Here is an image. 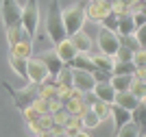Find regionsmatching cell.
Wrapping results in <instances>:
<instances>
[{
	"mask_svg": "<svg viewBox=\"0 0 146 137\" xmlns=\"http://www.w3.org/2000/svg\"><path fill=\"white\" fill-rule=\"evenodd\" d=\"M92 63L96 66V70H105V72H111V66H113V57L109 54H103V52H94L90 54Z\"/></svg>",
	"mask_w": 146,
	"mask_h": 137,
	"instance_id": "obj_18",
	"label": "cell"
},
{
	"mask_svg": "<svg viewBox=\"0 0 146 137\" xmlns=\"http://www.w3.org/2000/svg\"><path fill=\"white\" fill-rule=\"evenodd\" d=\"M137 68L131 63V61H113L111 66V74H133Z\"/></svg>",
	"mask_w": 146,
	"mask_h": 137,
	"instance_id": "obj_26",
	"label": "cell"
},
{
	"mask_svg": "<svg viewBox=\"0 0 146 137\" xmlns=\"http://www.w3.org/2000/svg\"><path fill=\"white\" fill-rule=\"evenodd\" d=\"M70 42H72V46H74V50L76 52H92V37L87 35L85 30H76L74 35H70L68 37Z\"/></svg>",
	"mask_w": 146,
	"mask_h": 137,
	"instance_id": "obj_12",
	"label": "cell"
},
{
	"mask_svg": "<svg viewBox=\"0 0 146 137\" xmlns=\"http://www.w3.org/2000/svg\"><path fill=\"white\" fill-rule=\"evenodd\" d=\"M46 33L52 44H59L66 39V28H63V18H61V2L59 0H50L48 15H46Z\"/></svg>",
	"mask_w": 146,
	"mask_h": 137,
	"instance_id": "obj_1",
	"label": "cell"
},
{
	"mask_svg": "<svg viewBox=\"0 0 146 137\" xmlns=\"http://www.w3.org/2000/svg\"><path fill=\"white\" fill-rule=\"evenodd\" d=\"M118 42H120V46L129 48V50H140V44H137V39H135L133 35H118Z\"/></svg>",
	"mask_w": 146,
	"mask_h": 137,
	"instance_id": "obj_28",
	"label": "cell"
},
{
	"mask_svg": "<svg viewBox=\"0 0 146 137\" xmlns=\"http://www.w3.org/2000/svg\"><path fill=\"white\" fill-rule=\"evenodd\" d=\"M100 22H103V28H109V30H116L118 28V15L113 11H109Z\"/></svg>",
	"mask_w": 146,
	"mask_h": 137,
	"instance_id": "obj_30",
	"label": "cell"
},
{
	"mask_svg": "<svg viewBox=\"0 0 146 137\" xmlns=\"http://www.w3.org/2000/svg\"><path fill=\"white\" fill-rule=\"evenodd\" d=\"M129 113H131V122H133V124H137V126H144L146 102H144V100H142V102H137V107H135V109H131Z\"/></svg>",
	"mask_w": 146,
	"mask_h": 137,
	"instance_id": "obj_27",
	"label": "cell"
},
{
	"mask_svg": "<svg viewBox=\"0 0 146 137\" xmlns=\"http://www.w3.org/2000/svg\"><path fill=\"white\" fill-rule=\"evenodd\" d=\"M52 137H70V135H68V133L61 128V131H55V133H52Z\"/></svg>",
	"mask_w": 146,
	"mask_h": 137,
	"instance_id": "obj_35",
	"label": "cell"
},
{
	"mask_svg": "<svg viewBox=\"0 0 146 137\" xmlns=\"http://www.w3.org/2000/svg\"><path fill=\"white\" fill-rule=\"evenodd\" d=\"M48 78H52V76L48 74L42 57H29V59H26V83L44 85Z\"/></svg>",
	"mask_w": 146,
	"mask_h": 137,
	"instance_id": "obj_5",
	"label": "cell"
},
{
	"mask_svg": "<svg viewBox=\"0 0 146 137\" xmlns=\"http://www.w3.org/2000/svg\"><path fill=\"white\" fill-rule=\"evenodd\" d=\"M137 102H142V100H137L131 91H116V98H113V105H118V107H122V109H127V111L135 109V107H137Z\"/></svg>",
	"mask_w": 146,
	"mask_h": 137,
	"instance_id": "obj_16",
	"label": "cell"
},
{
	"mask_svg": "<svg viewBox=\"0 0 146 137\" xmlns=\"http://www.w3.org/2000/svg\"><path fill=\"white\" fill-rule=\"evenodd\" d=\"M131 57H133V50H129L124 46H118L116 54H113V61H131Z\"/></svg>",
	"mask_w": 146,
	"mask_h": 137,
	"instance_id": "obj_31",
	"label": "cell"
},
{
	"mask_svg": "<svg viewBox=\"0 0 146 137\" xmlns=\"http://www.w3.org/2000/svg\"><path fill=\"white\" fill-rule=\"evenodd\" d=\"M5 89L9 91V96L15 100V107H18L20 111H24L26 107H31V102L39 96V85H33V83H31L29 87H24V89H13L9 83H5Z\"/></svg>",
	"mask_w": 146,
	"mask_h": 137,
	"instance_id": "obj_4",
	"label": "cell"
},
{
	"mask_svg": "<svg viewBox=\"0 0 146 137\" xmlns=\"http://www.w3.org/2000/svg\"><path fill=\"white\" fill-rule=\"evenodd\" d=\"M92 76H94V81H109L111 78V72H105V70H94L92 72Z\"/></svg>",
	"mask_w": 146,
	"mask_h": 137,
	"instance_id": "obj_33",
	"label": "cell"
},
{
	"mask_svg": "<svg viewBox=\"0 0 146 137\" xmlns=\"http://www.w3.org/2000/svg\"><path fill=\"white\" fill-rule=\"evenodd\" d=\"M118 46H120V42H118L116 30H109V28H103V26H100V30H98V48H100V52L113 57Z\"/></svg>",
	"mask_w": 146,
	"mask_h": 137,
	"instance_id": "obj_7",
	"label": "cell"
},
{
	"mask_svg": "<svg viewBox=\"0 0 146 137\" xmlns=\"http://www.w3.org/2000/svg\"><path fill=\"white\" fill-rule=\"evenodd\" d=\"M131 20H133L135 28H140V26H144V24H146V15H144V9H140V13L135 11L133 15H131Z\"/></svg>",
	"mask_w": 146,
	"mask_h": 137,
	"instance_id": "obj_32",
	"label": "cell"
},
{
	"mask_svg": "<svg viewBox=\"0 0 146 137\" xmlns=\"http://www.w3.org/2000/svg\"><path fill=\"white\" fill-rule=\"evenodd\" d=\"M9 54H15V57H22V59L33 57V42H31V37H24L18 44L9 46Z\"/></svg>",
	"mask_w": 146,
	"mask_h": 137,
	"instance_id": "obj_14",
	"label": "cell"
},
{
	"mask_svg": "<svg viewBox=\"0 0 146 137\" xmlns=\"http://www.w3.org/2000/svg\"><path fill=\"white\" fill-rule=\"evenodd\" d=\"M109 118L113 120L116 131L120 128V126H124L127 122H131V113H129L127 109H122V107H118V105H113V102H111V109H109Z\"/></svg>",
	"mask_w": 146,
	"mask_h": 137,
	"instance_id": "obj_15",
	"label": "cell"
},
{
	"mask_svg": "<svg viewBox=\"0 0 146 137\" xmlns=\"http://www.w3.org/2000/svg\"><path fill=\"white\" fill-rule=\"evenodd\" d=\"M92 94H94V98H96V100L109 102V105L113 102V98H116V91H113V87H111L109 81H98V83H94Z\"/></svg>",
	"mask_w": 146,
	"mask_h": 137,
	"instance_id": "obj_10",
	"label": "cell"
},
{
	"mask_svg": "<svg viewBox=\"0 0 146 137\" xmlns=\"http://www.w3.org/2000/svg\"><path fill=\"white\" fill-rule=\"evenodd\" d=\"M55 52H57V57L61 59V63H63V66H68V63L76 57V50H74L72 42H70L68 37H66V39H61L59 44H55Z\"/></svg>",
	"mask_w": 146,
	"mask_h": 137,
	"instance_id": "obj_11",
	"label": "cell"
},
{
	"mask_svg": "<svg viewBox=\"0 0 146 137\" xmlns=\"http://www.w3.org/2000/svg\"><path fill=\"white\" fill-rule=\"evenodd\" d=\"M129 91H131V94H133L137 100H144V98H146V81H142V78H135V76H133Z\"/></svg>",
	"mask_w": 146,
	"mask_h": 137,
	"instance_id": "obj_23",
	"label": "cell"
},
{
	"mask_svg": "<svg viewBox=\"0 0 146 137\" xmlns=\"http://www.w3.org/2000/svg\"><path fill=\"white\" fill-rule=\"evenodd\" d=\"M42 57V61H44V66H46V70H48V74L52 78L59 74V70L63 68V63H61V59L57 57V52L55 50H50V52H44V54H39Z\"/></svg>",
	"mask_w": 146,
	"mask_h": 137,
	"instance_id": "obj_13",
	"label": "cell"
},
{
	"mask_svg": "<svg viewBox=\"0 0 146 137\" xmlns=\"http://www.w3.org/2000/svg\"><path fill=\"white\" fill-rule=\"evenodd\" d=\"M140 131H142V126L133 124V122H127L124 126H120V128L116 131V135H113V137H137V135H140Z\"/></svg>",
	"mask_w": 146,
	"mask_h": 137,
	"instance_id": "obj_24",
	"label": "cell"
},
{
	"mask_svg": "<svg viewBox=\"0 0 146 137\" xmlns=\"http://www.w3.org/2000/svg\"><path fill=\"white\" fill-rule=\"evenodd\" d=\"M111 11V0H94L85 7V20L90 22H100V20Z\"/></svg>",
	"mask_w": 146,
	"mask_h": 137,
	"instance_id": "obj_8",
	"label": "cell"
},
{
	"mask_svg": "<svg viewBox=\"0 0 146 137\" xmlns=\"http://www.w3.org/2000/svg\"><path fill=\"white\" fill-rule=\"evenodd\" d=\"M7 33V42H9V46H13V44H18L20 39H24V30H22V26H7L5 28Z\"/></svg>",
	"mask_w": 146,
	"mask_h": 137,
	"instance_id": "obj_25",
	"label": "cell"
},
{
	"mask_svg": "<svg viewBox=\"0 0 146 137\" xmlns=\"http://www.w3.org/2000/svg\"><path fill=\"white\" fill-rule=\"evenodd\" d=\"M94 76L92 72H83V70H72V89H79V91H92L94 87Z\"/></svg>",
	"mask_w": 146,
	"mask_h": 137,
	"instance_id": "obj_9",
	"label": "cell"
},
{
	"mask_svg": "<svg viewBox=\"0 0 146 137\" xmlns=\"http://www.w3.org/2000/svg\"><path fill=\"white\" fill-rule=\"evenodd\" d=\"M20 26L26 37H35L37 26H39V0H26L20 13Z\"/></svg>",
	"mask_w": 146,
	"mask_h": 137,
	"instance_id": "obj_2",
	"label": "cell"
},
{
	"mask_svg": "<svg viewBox=\"0 0 146 137\" xmlns=\"http://www.w3.org/2000/svg\"><path fill=\"white\" fill-rule=\"evenodd\" d=\"M74 137H90V133H87L85 128H79V131L74 133Z\"/></svg>",
	"mask_w": 146,
	"mask_h": 137,
	"instance_id": "obj_34",
	"label": "cell"
},
{
	"mask_svg": "<svg viewBox=\"0 0 146 137\" xmlns=\"http://www.w3.org/2000/svg\"><path fill=\"white\" fill-rule=\"evenodd\" d=\"M131 63H133L137 70H146V52H144V48H140V50H135V52H133Z\"/></svg>",
	"mask_w": 146,
	"mask_h": 137,
	"instance_id": "obj_29",
	"label": "cell"
},
{
	"mask_svg": "<svg viewBox=\"0 0 146 137\" xmlns=\"http://www.w3.org/2000/svg\"><path fill=\"white\" fill-rule=\"evenodd\" d=\"M90 109L96 113V118L103 122V120L109 118V109H111V105H109V102H103V100H94V102L90 105Z\"/></svg>",
	"mask_w": 146,
	"mask_h": 137,
	"instance_id": "obj_21",
	"label": "cell"
},
{
	"mask_svg": "<svg viewBox=\"0 0 146 137\" xmlns=\"http://www.w3.org/2000/svg\"><path fill=\"white\" fill-rule=\"evenodd\" d=\"M133 30H135V24L131 20V15H127V13L118 15V28H116L118 35H133Z\"/></svg>",
	"mask_w": 146,
	"mask_h": 137,
	"instance_id": "obj_19",
	"label": "cell"
},
{
	"mask_svg": "<svg viewBox=\"0 0 146 137\" xmlns=\"http://www.w3.org/2000/svg\"><path fill=\"white\" fill-rule=\"evenodd\" d=\"M9 66L13 68V72H15L20 78H24V81H26V59L15 57V54H9Z\"/></svg>",
	"mask_w": 146,
	"mask_h": 137,
	"instance_id": "obj_20",
	"label": "cell"
},
{
	"mask_svg": "<svg viewBox=\"0 0 146 137\" xmlns=\"http://www.w3.org/2000/svg\"><path fill=\"white\" fill-rule=\"evenodd\" d=\"M131 81H133V74H111V78H109L113 91H129Z\"/></svg>",
	"mask_w": 146,
	"mask_h": 137,
	"instance_id": "obj_17",
	"label": "cell"
},
{
	"mask_svg": "<svg viewBox=\"0 0 146 137\" xmlns=\"http://www.w3.org/2000/svg\"><path fill=\"white\" fill-rule=\"evenodd\" d=\"M0 13H2V22L7 26H20V13H22V5L18 0H2L0 5Z\"/></svg>",
	"mask_w": 146,
	"mask_h": 137,
	"instance_id": "obj_6",
	"label": "cell"
},
{
	"mask_svg": "<svg viewBox=\"0 0 146 137\" xmlns=\"http://www.w3.org/2000/svg\"><path fill=\"white\" fill-rule=\"evenodd\" d=\"M61 18H63V28H66V35H74L76 30H83L85 26V7L83 2L74 7H68V9H61Z\"/></svg>",
	"mask_w": 146,
	"mask_h": 137,
	"instance_id": "obj_3",
	"label": "cell"
},
{
	"mask_svg": "<svg viewBox=\"0 0 146 137\" xmlns=\"http://www.w3.org/2000/svg\"><path fill=\"white\" fill-rule=\"evenodd\" d=\"M81 124L87 126V128H96V126L100 124V120L96 118V113H94L90 107H85L83 111H81Z\"/></svg>",
	"mask_w": 146,
	"mask_h": 137,
	"instance_id": "obj_22",
	"label": "cell"
}]
</instances>
